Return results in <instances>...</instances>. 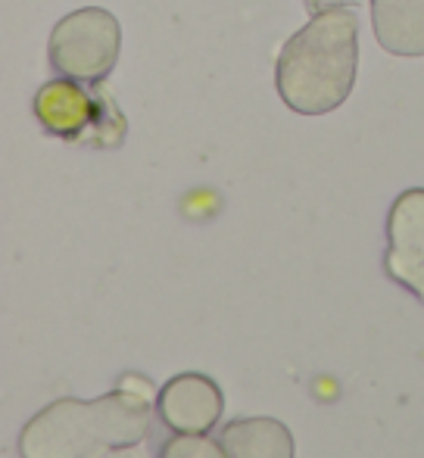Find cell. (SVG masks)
<instances>
[{
    "label": "cell",
    "instance_id": "obj_1",
    "mask_svg": "<svg viewBox=\"0 0 424 458\" xmlns=\"http://www.w3.org/2000/svg\"><path fill=\"white\" fill-rule=\"evenodd\" d=\"M359 69V16L352 6L321 10L275 63V85L287 109L300 115L334 113L350 97Z\"/></svg>",
    "mask_w": 424,
    "mask_h": 458
},
{
    "label": "cell",
    "instance_id": "obj_2",
    "mask_svg": "<svg viewBox=\"0 0 424 458\" xmlns=\"http://www.w3.org/2000/svg\"><path fill=\"white\" fill-rule=\"evenodd\" d=\"M150 399L128 390L91 403L56 399L19 434L22 458H94L106 449L144 443L150 434Z\"/></svg>",
    "mask_w": 424,
    "mask_h": 458
},
{
    "label": "cell",
    "instance_id": "obj_3",
    "mask_svg": "<svg viewBox=\"0 0 424 458\" xmlns=\"http://www.w3.org/2000/svg\"><path fill=\"white\" fill-rule=\"evenodd\" d=\"M35 115L44 131L72 144L115 147L125 138V115L104 91V81L98 91H88L85 81L60 75L35 94Z\"/></svg>",
    "mask_w": 424,
    "mask_h": 458
},
{
    "label": "cell",
    "instance_id": "obj_4",
    "mask_svg": "<svg viewBox=\"0 0 424 458\" xmlns=\"http://www.w3.org/2000/svg\"><path fill=\"white\" fill-rule=\"evenodd\" d=\"M122 25L104 6H85L63 16L50 31V66L85 85H100L119 63Z\"/></svg>",
    "mask_w": 424,
    "mask_h": 458
},
{
    "label": "cell",
    "instance_id": "obj_5",
    "mask_svg": "<svg viewBox=\"0 0 424 458\" xmlns=\"http://www.w3.org/2000/svg\"><path fill=\"white\" fill-rule=\"evenodd\" d=\"M384 268L396 284L424 300V187L400 193L390 206Z\"/></svg>",
    "mask_w": 424,
    "mask_h": 458
},
{
    "label": "cell",
    "instance_id": "obj_6",
    "mask_svg": "<svg viewBox=\"0 0 424 458\" xmlns=\"http://www.w3.org/2000/svg\"><path fill=\"white\" fill-rule=\"evenodd\" d=\"M157 411L175 434H207L222 418V390L207 374H178L159 390Z\"/></svg>",
    "mask_w": 424,
    "mask_h": 458
},
{
    "label": "cell",
    "instance_id": "obj_7",
    "mask_svg": "<svg viewBox=\"0 0 424 458\" xmlns=\"http://www.w3.org/2000/svg\"><path fill=\"white\" fill-rule=\"evenodd\" d=\"M371 29L387 54L424 56V0H371Z\"/></svg>",
    "mask_w": 424,
    "mask_h": 458
},
{
    "label": "cell",
    "instance_id": "obj_8",
    "mask_svg": "<svg viewBox=\"0 0 424 458\" xmlns=\"http://www.w3.org/2000/svg\"><path fill=\"white\" fill-rule=\"evenodd\" d=\"M225 458H293V434L275 418H237L222 428Z\"/></svg>",
    "mask_w": 424,
    "mask_h": 458
},
{
    "label": "cell",
    "instance_id": "obj_9",
    "mask_svg": "<svg viewBox=\"0 0 424 458\" xmlns=\"http://www.w3.org/2000/svg\"><path fill=\"white\" fill-rule=\"evenodd\" d=\"M159 458H225L222 443L209 440L203 434H175L163 446Z\"/></svg>",
    "mask_w": 424,
    "mask_h": 458
},
{
    "label": "cell",
    "instance_id": "obj_10",
    "mask_svg": "<svg viewBox=\"0 0 424 458\" xmlns=\"http://www.w3.org/2000/svg\"><path fill=\"white\" fill-rule=\"evenodd\" d=\"M94 458H150L140 443H131V446H115V449H106V453L94 455Z\"/></svg>",
    "mask_w": 424,
    "mask_h": 458
}]
</instances>
